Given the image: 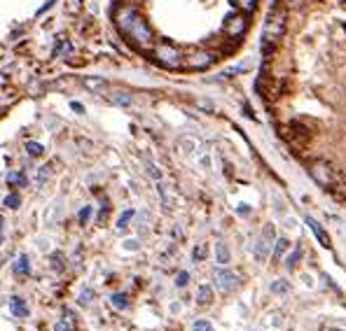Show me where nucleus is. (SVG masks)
Segmentation results:
<instances>
[{
  "label": "nucleus",
  "mask_w": 346,
  "mask_h": 331,
  "mask_svg": "<svg viewBox=\"0 0 346 331\" xmlns=\"http://www.w3.org/2000/svg\"><path fill=\"white\" fill-rule=\"evenodd\" d=\"M213 61H215V56L211 52H195V54H189L185 59V66L192 68V70H204V68L211 66Z\"/></svg>",
  "instance_id": "6"
},
{
  "label": "nucleus",
  "mask_w": 346,
  "mask_h": 331,
  "mask_svg": "<svg viewBox=\"0 0 346 331\" xmlns=\"http://www.w3.org/2000/svg\"><path fill=\"white\" fill-rule=\"evenodd\" d=\"M147 170H150V175L155 177V180H159V177H162V173L157 170V166H152V163H147Z\"/></svg>",
  "instance_id": "33"
},
{
  "label": "nucleus",
  "mask_w": 346,
  "mask_h": 331,
  "mask_svg": "<svg viewBox=\"0 0 346 331\" xmlns=\"http://www.w3.org/2000/svg\"><path fill=\"white\" fill-rule=\"evenodd\" d=\"M187 282H189V273L180 271V273H178V277H176V285H178V287H185Z\"/></svg>",
  "instance_id": "28"
},
{
  "label": "nucleus",
  "mask_w": 346,
  "mask_h": 331,
  "mask_svg": "<svg viewBox=\"0 0 346 331\" xmlns=\"http://www.w3.org/2000/svg\"><path fill=\"white\" fill-rule=\"evenodd\" d=\"M110 303H112V306H115L117 310H124V308L129 306V299H127V294H112Z\"/></svg>",
  "instance_id": "17"
},
{
  "label": "nucleus",
  "mask_w": 346,
  "mask_h": 331,
  "mask_svg": "<svg viewBox=\"0 0 346 331\" xmlns=\"http://www.w3.org/2000/svg\"><path fill=\"white\" fill-rule=\"evenodd\" d=\"M195 331H213V326L206 319H199V322H195Z\"/></svg>",
  "instance_id": "27"
},
{
  "label": "nucleus",
  "mask_w": 346,
  "mask_h": 331,
  "mask_svg": "<svg viewBox=\"0 0 346 331\" xmlns=\"http://www.w3.org/2000/svg\"><path fill=\"white\" fill-rule=\"evenodd\" d=\"M49 170H52V166H45L43 170H40V177H37V182H45L47 180V175H49Z\"/></svg>",
  "instance_id": "34"
},
{
  "label": "nucleus",
  "mask_w": 346,
  "mask_h": 331,
  "mask_svg": "<svg viewBox=\"0 0 346 331\" xmlns=\"http://www.w3.org/2000/svg\"><path fill=\"white\" fill-rule=\"evenodd\" d=\"M155 61H157L159 66H164L169 68V70H176V68H180L185 61H182V54H180V49H176L173 44L169 42H162L155 47Z\"/></svg>",
  "instance_id": "3"
},
{
  "label": "nucleus",
  "mask_w": 346,
  "mask_h": 331,
  "mask_svg": "<svg viewBox=\"0 0 346 331\" xmlns=\"http://www.w3.org/2000/svg\"><path fill=\"white\" fill-rule=\"evenodd\" d=\"M299 257H302V250H299V247H295V252H292L290 257H288V259H286V266H288V268H292V266L297 264V261H299Z\"/></svg>",
  "instance_id": "23"
},
{
  "label": "nucleus",
  "mask_w": 346,
  "mask_h": 331,
  "mask_svg": "<svg viewBox=\"0 0 346 331\" xmlns=\"http://www.w3.org/2000/svg\"><path fill=\"white\" fill-rule=\"evenodd\" d=\"M213 280H215L218 289H222V292H234V289H239V277L232 271H225V268H218V271L213 273Z\"/></svg>",
  "instance_id": "5"
},
{
  "label": "nucleus",
  "mask_w": 346,
  "mask_h": 331,
  "mask_svg": "<svg viewBox=\"0 0 346 331\" xmlns=\"http://www.w3.org/2000/svg\"><path fill=\"white\" fill-rule=\"evenodd\" d=\"M262 238H264L269 245L276 241V231H274V224H264V229H262Z\"/></svg>",
  "instance_id": "20"
},
{
  "label": "nucleus",
  "mask_w": 346,
  "mask_h": 331,
  "mask_svg": "<svg viewBox=\"0 0 346 331\" xmlns=\"http://www.w3.org/2000/svg\"><path fill=\"white\" fill-rule=\"evenodd\" d=\"M54 331H73V326H70V322H56Z\"/></svg>",
  "instance_id": "30"
},
{
  "label": "nucleus",
  "mask_w": 346,
  "mask_h": 331,
  "mask_svg": "<svg viewBox=\"0 0 346 331\" xmlns=\"http://www.w3.org/2000/svg\"><path fill=\"white\" fill-rule=\"evenodd\" d=\"M215 259H218V264H229V250H227L225 243H218L215 245Z\"/></svg>",
  "instance_id": "13"
},
{
  "label": "nucleus",
  "mask_w": 346,
  "mask_h": 331,
  "mask_svg": "<svg viewBox=\"0 0 346 331\" xmlns=\"http://www.w3.org/2000/svg\"><path fill=\"white\" fill-rule=\"evenodd\" d=\"M306 224H309V226H311V231L316 233V238H318V241H321L323 245L328 247V245H330V238H328V233L323 231V226H321V224H318L316 219H314V217H306Z\"/></svg>",
  "instance_id": "9"
},
{
  "label": "nucleus",
  "mask_w": 346,
  "mask_h": 331,
  "mask_svg": "<svg viewBox=\"0 0 346 331\" xmlns=\"http://www.w3.org/2000/svg\"><path fill=\"white\" fill-rule=\"evenodd\" d=\"M232 5L237 7L239 12H243V14H250V12H255L257 0H232Z\"/></svg>",
  "instance_id": "10"
},
{
  "label": "nucleus",
  "mask_w": 346,
  "mask_h": 331,
  "mask_svg": "<svg viewBox=\"0 0 346 331\" xmlns=\"http://www.w3.org/2000/svg\"><path fill=\"white\" fill-rule=\"evenodd\" d=\"M288 287H290V285H288L286 280H276V282L272 285V292H276V294H283V292H288Z\"/></svg>",
  "instance_id": "25"
},
{
  "label": "nucleus",
  "mask_w": 346,
  "mask_h": 331,
  "mask_svg": "<svg viewBox=\"0 0 346 331\" xmlns=\"http://www.w3.org/2000/svg\"><path fill=\"white\" fill-rule=\"evenodd\" d=\"M70 108H73L75 112H80V115H82V112H85V108H82V105H80V103H75V101L70 103Z\"/></svg>",
  "instance_id": "35"
},
{
  "label": "nucleus",
  "mask_w": 346,
  "mask_h": 331,
  "mask_svg": "<svg viewBox=\"0 0 346 331\" xmlns=\"http://www.w3.org/2000/svg\"><path fill=\"white\" fill-rule=\"evenodd\" d=\"M136 247H138L136 245V241H127V250H136Z\"/></svg>",
  "instance_id": "36"
},
{
  "label": "nucleus",
  "mask_w": 346,
  "mask_h": 331,
  "mask_svg": "<svg viewBox=\"0 0 346 331\" xmlns=\"http://www.w3.org/2000/svg\"><path fill=\"white\" fill-rule=\"evenodd\" d=\"M52 268H54V271H63V257H61V254H54V257H52Z\"/></svg>",
  "instance_id": "26"
},
{
  "label": "nucleus",
  "mask_w": 346,
  "mask_h": 331,
  "mask_svg": "<svg viewBox=\"0 0 346 331\" xmlns=\"http://www.w3.org/2000/svg\"><path fill=\"white\" fill-rule=\"evenodd\" d=\"M131 217H134V210H127L124 215L120 217V222H117V229H127V224L131 222Z\"/></svg>",
  "instance_id": "24"
},
{
  "label": "nucleus",
  "mask_w": 346,
  "mask_h": 331,
  "mask_svg": "<svg viewBox=\"0 0 346 331\" xmlns=\"http://www.w3.org/2000/svg\"><path fill=\"white\" fill-rule=\"evenodd\" d=\"M222 30L225 35L232 37V40H239V37L248 30V21H246V14L243 12H232L225 17V24H222Z\"/></svg>",
  "instance_id": "4"
},
{
  "label": "nucleus",
  "mask_w": 346,
  "mask_h": 331,
  "mask_svg": "<svg viewBox=\"0 0 346 331\" xmlns=\"http://www.w3.org/2000/svg\"><path fill=\"white\" fill-rule=\"evenodd\" d=\"M0 233H3V222H0Z\"/></svg>",
  "instance_id": "37"
},
{
  "label": "nucleus",
  "mask_w": 346,
  "mask_h": 331,
  "mask_svg": "<svg viewBox=\"0 0 346 331\" xmlns=\"http://www.w3.org/2000/svg\"><path fill=\"white\" fill-rule=\"evenodd\" d=\"M115 24L131 44H136L138 49H152V44H155L152 28L134 7H120L115 12Z\"/></svg>",
  "instance_id": "1"
},
{
  "label": "nucleus",
  "mask_w": 346,
  "mask_h": 331,
  "mask_svg": "<svg viewBox=\"0 0 346 331\" xmlns=\"http://www.w3.org/2000/svg\"><path fill=\"white\" fill-rule=\"evenodd\" d=\"M91 296H94V292H91V289H85V292H82V296H80V303H85V306H87Z\"/></svg>",
  "instance_id": "31"
},
{
  "label": "nucleus",
  "mask_w": 346,
  "mask_h": 331,
  "mask_svg": "<svg viewBox=\"0 0 346 331\" xmlns=\"http://www.w3.org/2000/svg\"><path fill=\"white\" fill-rule=\"evenodd\" d=\"M311 175L321 182L323 187H328V184H330V170H328V166H325V163H316V166H314V170H311Z\"/></svg>",
  "instance_id": "7"
},
{
  "label": "nucleus",
  "mask_w": 346,
  "mask_h": 331,
  "mask_svg": "<svg viewBox=\"0 0 346 331\" xmlns=\"http://www.w3.org/2000/svg\"><path fill=\"white\" fill-rule=\"evenodd\" d=\"M288 247H290V243H288L286 238H279V241H276V247H274V259H279V257L286 252Z\"/></svg>",
  "instance_id": "19"
},
{
  "label": "nucleus",
  "mask_w": 346,
  "mask_h": 331,
  "mask_svg": "<svg viewBox=\"0 0 346 331\" xmlns=\"http://www.w3.org/2000/svg\"><path fill=\"white\" fill-rule=\"evenodd\" d=\"M211 301H213V292H211V287L201 285L199 292H197V303H199V306H208Z\"/></svg>",
  "instance_id": "12"
},
{
  "label": "nucleus",
  "mask_w": 346,
  "mask_h": 331,
  "mask_svg": "<svg viewBox=\"0 0 346 331\" xmlns=\"http://www.w3.org/2000/svg\"><path fill=\"white\" fill-rule=\"evenodd\" d=\"M26 152H28L30 157H40L45 150H43V145H40V143H28V145H26Z\"/></svg>",
  "instance_id": "21"
},
{
  "label": "nucleus",
  "mask_w": 346,
  "mask_h": 331,
  "mask_svg": "<svg viewBox=\"0 0 346 331\" xmlns=\"http://www.w3.org/2000/svg\"><path fill=\"white\" fill-rule=\"evenodd\" d=\"M19 203H21V199H19L17 194H12V196H7V199H5L7 208H19Z\"/></svg>",
  "instance_id": "29"
},
{
  "label": "nucleus",
  "mask_w": 346,
  "mask_h": 331,
  "mask_svg": "<svg viewBox=\"0 0 346 331\" xmlns=\"http://www.w3.org/2000/svg\"><path fill=\"white\" fill-rule=\"evenodd\" d=\"M14 271L19 273V275H28V257L26 254H21L17 259V264H14Z\"/></svg>",
  "instance_id": "16"
},
{
  "label": "nucleus",
  "mask_w": 346,
  "mask_h": 331,
  "mask_svg": "<svg viewBox=\"0 0 346 331\" xmlns=\"http://www.w3.org/2000/svg\"><path fill=\"white\" fill-rule=\"evenodd\" d=\"M192 257H195V261L206 259V257H208V247H206V245H197V247H195V252H192Z\"/></svg>",
  "instance_id": "22"
},
{
  "label": "nucleus",
  "mask_w": 346,
  "mask_h": 331,
  "mask_svg": "<svg viewBox=\"0 0 346 331\" xmlns=\"http://www.w3.org/2000/svg\"><path fill=\"white\" fill-rule=\"evenodd\" d=\"M85 86L89 91H105L108 89V82L103 77H87L85 79Z\"/></svg>",
  "instance_id": "11"
},
{
  "label": "nucleus",
  "mask_w": 346,
  "mask_h": 331,
  "mask_svg": "<svg viewBox=\"0 0 346 331\" xmlns=\"http://www.w3.org/2000/svg\"><path fill=\"white\" fill-rule=\"evenodd\" d=\"M286 33V14L283 12H274L269 14L267 24H264V33H262V47L264 52H269V47L279 42L281 37Z\"/></svg>",
  "instance_id": "2"
},
{
  "label": "nucleus",
  "mask_w": 346,
  "mask_h": 331,
  "mask_svg": "<svg viewBox=\"0 0 346 331\" xmlns=\"http://www.w3.org/2000/svg\"><path fill=\"white\" fill-rule=\"evenodd\" d=\"M7 184H10V187H24L26 184V175L21 173V170H14V173H10L7 175Z\"/></svg>",
  "instance_id": "14"
},
{
  "label": "nucleus",
  "mask_w": 346,
  "mask_h": 331,
  "mask_svg": "<svg viewBox=\"0 0 346 331\" xmlns=\"http://www.w3.org/2000/svg\"><path fill=\"white\" fill-rule=\"evenodd\" d=\"M110 101L115 103V105H131V98H129L127 93H120V91L110 93Z\"/></svg>",
  "instance_id": "18"
},
{
  "label": "nucleus",
  "mask_w": 346,
  "mask_h": 331,
  "mask_svg": "<svg viewBox=\"0 0 346 331\" xmlns=\"http://www.w3.org/2000/svg\"><path fill=\"white\" fill-rule=\"evenodd\" d=\"M269 247H272V245H269V243L264 241V238H262V241L257 243V245H255V257H257V261H264V259H267Z\"/></svg>",
  "instance_id": "15"
},
{
  "label": "nucleus",
  "mask_w": 346,
  "mask_h": 331,
  "mask_svg": "<svg viewBox=\"0 0 346 331\" xmlns=\"http://www.w3.org/2000/svg\"><path fill=\"white\" fill-rule=\"evenodd\" d=\"M10 310H12V315H17V317H28V306L24 303V299H10Z\"/></svg>",
  "instance_id": "8"
},
{
  "label": "nucleus",
  "mask_w": 346,
  "mask_h": 331,
  "mask_svg": "<svg viewBox=\"0 0 346 331\" xmlns=\"http://www.w3.org/2000/svg\"><path fill=\"white\" fill-rule=\"evenodd\" d=\"M89 215H91V208H82V210H80V222H82V224H87V219H89Z\"/></svg>",
  "instance_id": "32"
}]
</instances>
